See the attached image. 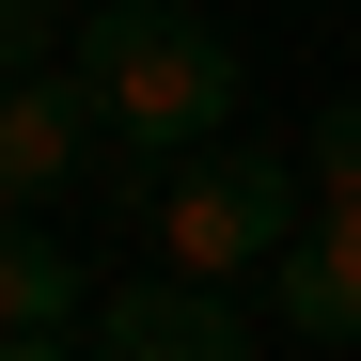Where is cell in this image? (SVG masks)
<instances>
[{
    "mask_svg": "<svg viewBox=\"0 0 361 361\" xmlns=\"http://www.w3.org/2000/svg\"><path fill=\"white\" fill-rule=\"evenodd\" d=\"M63 63L94 79V110H110L126 157H189V142H220V110H235V32L189 16V0H94Z\"/></svg>",
    "mask_w": 361,
    "mask_h": 361,
    "instance_id": "cell-1",
    "label": "cell"
},
{
    "mask_svg": "<svg viewBox=\"0 0 361 361\" xmlns=\"http://www.w3.org/2000/svg\"><path fill=\"white\" fill-rule=\"evenodd\" d=\"M157 267H204V283H235V267H267L298 220H314V157H267V142H189V157H157Z\"/></svg>",
    "mask_w": 361,
    "mask_h": 361,
    "instance_id": "cell-2",
    "label": "cell"
},
{
    "mask_svg": "<svg viewBox=\"0 0 361 361\" xmlns=\"http://www.w3.org/2000/svg\"><path fill=\"white\" fill-rule=\"evenodd\" d=\"M94 361H267V330L235 314V283L204 267H142L94 298Z\"/></svg>",
    "mask_w": 361,
    "mask_h": 361,
    "instance_id": "cell-3",
    "label": "cell"
},
{
    "mask_svg": "<svg viewBox=\"0 0 361 361\" xmlns=\"http://www.w3.org/2000/svg\"><path fill=\"white\" fill-rule=\"evenodd\" d=\"M94 142H110V110H94V79H79V63L0 79V204H63L79 173H94Z\"/></svg>",
    "mask_w": 361,
    "mask_h": 361,
    "instance_id": "cell-4",
    "label": "cell"
},
{
    "mask_svg": "<svg viewBox=\"0 0 361 361\" xmlns=\"http://www.w3.org/2000/svg\"><path fill=\"white\" fill-rule=\"evenodd\" d=\"M267 314L298 345H361V189H314V220L267 252Z\"/></svg>",
    "mask_w": 361,
    "mask_h": 361,
    "instance_id": "cell-5",
    "label": "cell"
},
{
    "mask_svg": "<svg viewBox=\"0 0 361 361\" xmlns=\"http://www.w3.org/2000/svg\"><path fill=\"white\" fill-rule=\"evenodd\" d=\"M94 298H79V267H63V235H32V204L0 220V330H79Z\"/></svg>",
    "mask_w": 361,
    "mask_h": 361,
    "instance_id": "cell-6",
    "label": "cell"
},
{
    "mask_svg": "<svg viewBox=\"0 0 361 361\" xmlns=\"http://www.w3.org/2000/svg\"><path fill=\"white\" fill-rule=\"evenodd\" d=\"M63 16H79V0H0V79H32V63H63Z\"/></svg>",
    "mask_w": 361,
    "mask_h": 361,
    "instance_id": "cell-7",
    "label": "cell"
},
{
    "mask_svg": "<svg viewBox=\"0 0 361 361\" xmlns=\"http://www.w3.org/2000/svg\"><path fill=\"white\" fill-rule=\"evenodd\" d=\"M298 157H314V189H361V94H330V110H314V142H298Z\"/></svg>",
    "mask_w": 361,
    "mask_h": 361,
    "instance_id": "cell-8",
    "label": "cell"
},
{
    "mask_svg": "<svg viewBox=\"0 0 361 361\" xmlns=\"http://www.w3.org/2000/svg\"><path fill=\"white\" fill-rule=\"evenodd\" d=\"M0 361H94V345H63V330H0Z\"/></svg>",
    "mask_w": 361,
    "mask_h": 361,
    "instance_id": "cell-9",
    "label": "cell"
},
{
    "mask_svg": "<svg viewBox=\"0 0 361 361\" xmlns=\"http://www.w3.org/2000/svg\"><path fill=\"white\" fill-rule=\"evenodd\" d=\"M79 16H94V0H79Z\"/></svg>",
    "mask_w": 361,
    "mask_h": 361,
    "instance_id": "cell-10",
    "label": "cell"
},
{
    "mask_svg": "<svg viewBox=\"0 0 361 361\" xmlns=\"http://www.w3.org/2000/svg\"><path fill=\"white\" fill-rule=\"evenodd\" d=\"M345 361H361V345H345Z\"/></svg>",
    "mask_w": 361,
    "mask_h": 361,
    "instance_id": "cell-11",
    "label": "cell"
}]
</instances>
